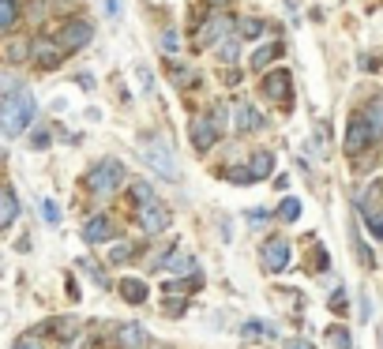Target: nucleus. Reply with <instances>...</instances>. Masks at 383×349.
<instances>
[{
    "label": "nucleus",
    "mask_w": 383,
    "mask_h": 349,
    "mask_svg": "<svg viewBox=\"0 0 383 349\" xmlns=\"http://www.w3.org/2000/svg\"><path fill=\"white\" fill-rule=\"evenodd\" d=\"M34 117H38V98L31 90L19 87V90L4 94V102H0V131H4L8 139L23 136V131L34 124Z\"/></svg>",
    "instance_id": "1"
},
{
    "label": "nucleus",
    "mask_w": 383,
    "mask_h": 349,
    "mask_svg": "<svg viewBox=\"0 0 383 349\" xmlns=\"http://www.w3.org/2000/svg\"><path fill=\"white\" fill-rule=\"evenodd\" d=\"M83 184H87V192H95V195H109L124 184V166L117 162V158H102V162H95L87 169Z\"/></svg>",
    "instance_id": "2"
},
{
    "label": "nucleus",
    "mask_w": 383,
    "mask_h": 349,
    "mask_svg": "<svg viewBox=\"0 0 383 349\" xmlns=\"http://www.w3.org/2000/svg\"><path fill=\"white\" fill-rule=\"evenodd\" d=\"M143 162H147L158 177L166 181H177V162H173V151L162 136H143Z\"/></svg>",
    "instance_id": "3"
},
{
    "label": "nucleus",
    "mask_w": 383,
    "mask_h": 349,
    "mask_svg": "<svg viewBox=\"0 0 383 349\" xmlns=\"http://www.w3.org/2000/svg\"><path fill=\"white\" fill-rule=\"evenodd\" d=\"M376 143V131L368 124V113H350V124H346V154H365L368 146Z\"/></svg>",
    "instance_id": "4"
},
{
    "label": "nucleus",
    "mask_w": 383,
    "mask_h": 349,
    "mask_svg": "<svg viewBox=\"0 0 383 349\" xmlns=\"http://www.w3.org/2000/svg\"><path fill=\"white\" fill-rule=\"evenodd\" d=\"M90 38H95V26H90L87 19H68V23L57 31V42H60L64 53H75V49L90 45Z\"/></svg>",
    "instance_id": "5"
},
{
    "label": "nucleus",
    "mask_w": 383,
    "mask_h": 349,
    "mask_svg": "<svg viewBox=\"0 0 383 349\" xmlns=\"http://www.w3.org/2000/svg\"><path fill=\"white\" fill-rule=\"evenodd\" d=\"M230 31H233V19L226 16V11H210V16L200 23V34H195V42H200L203 49H210V45H218Z\"/></svg>",
    "instance_id": "6"
},
{
    "label": "nucleus",
    "mask_w": 383,
    "mask_h": 349,
    "mask_svg": "<svg viewBox=\"0 0 383 349\" xmlns=\"http://www.w3.org/2000/svg\"><path fill=\"white\" fill-rule=\"evenodd\" d=\"M169 222H173V210H169L166 203H158V199H151V203L139 207V230L147 233V237L169 230Z\"/></svg>",
    "instance_id": "7"
},
{
    "label": "nucleus",
    "mask_w": 383,
    "mask_h": 349,
    "mask_svg": "<svg viewBox=\"0 0 383 349\" xmlns=\"http://www.w3.org/2000/svg\"><path fill=\"white\" fill-rule=\"evenodd\" d=\"M259 94H267L271 102H289V94H293V75H289L286 68H279V72H267L259 79Z\"/></svg>",
    "instance_id": "8"
},
{
    "label": "nucleus",
    "mask_w": 383,
    "mask_h": 349,
    "mask_svg": "<svg viewBox=\"0 0 383 349\" xmlns=\"http://www.w3.org/2000/svg\"><path fill=\"white\" fill-rule=\"evenodd\" d=\"M286 263H289V240L271 237L267 245H263V271H267V274H282Z\"/></svg>",
    "instance_id": "9"
},
{
    "label": "nucleus",
    "mask_w": 383,
    "mask_h": 349,
    "mask_svg": "<svg viewBox=\"0 0 383 349\" xmlns=\"http://www.w3.org/2000/svg\"><path fill=\"white\" fill-rule=\"evenodd\" d=\"M31 57H34V64H42V68H60L64 49H60L57 38H34V42H31Z\"/></svg>",
    "instance_id": "10"
},
{
    "label": "nucleus",
    "mask_w": 383,
    "mask_h": 349,
    "mask_svg": "<svg viewBox=\"0 0 383 349\" xmlns=\"http://www.w3.org/2000/svg\"><path fill=\"white\" fill-rule=\"evenodd\" d=\"M215 139H218V124H215L210 117H200V120L192 124V146H195L200 154H207L210 146H215Z\"/></svg>",
    "instance_id": "11"
},
{
    "label": "nucleus",
    "mask_w": 383,
    "mask_h": 349,
    "mask_svg": "<svg viewBox=\"0 0 383 349\" xmlns=\"http://www.w3.org/2000/svg\"><path fill=\"white\" fill-rule=\"evenodd\" d=\"M19 218V195L11 192V184H0V230L16 225Z\"/></svg>",
    "instance_id": "12"
},
{
    "label": "nucleus",
    "mask_w": 383,
    "mask_h": 349,
    "mask_svg": "<svg viewBox=\"0 0 383 349\" xmlns=\"http://www.w3.org/2000/svg\"><path fill=\"white\" fill-rule=\"evenodd\" d=\"M233 124H237V131H259L263 128V117L248 102H237L233 105Z\"/></svg>",
    "instance_id": "13"
},
{
    "label": "nucleus",
    "mask_w": 383,
    "mask_h": 349,
    "mask_svg": "<svg viewBox=\"0 0 383 349\" xmlns=\"http://www.w3.org/2000/svg\"><path fill=\"white\" fill-rule=\"evenodd\" d=\"M113 237V222L105 218V214H95L87 225H83V240L87 245H102V240H109Z\"/></svg>",
    "instance_id": "14"
},
{
    "label": "nucleus",
    "mask_w": 383,
    "mask_h": 349,
    "mask_svg": "<svg viewBox=\"0 0 383 349\" xmlns=\"http://www.w3.org/2000/svg\"><path fill=\"white\" fill-rule=\"evenodd\" d=\"M117 345L121 349H143L147 345V331H143V323H124L121 334H117Z\"/></svg>",
    "instance_id": "15"
},
{
    "label": "nucleus",
    "mask_w": 383,
    "mask_h": 349,
    "mask_svg": "<svg viewBox=\"0 0 383 349\" xmlns=\"http://www.w3.org/2000/svg\"><path fill=\"white\" fill-rule=\"evenodd\" d=\"M274 334H279V327H274V323H263V319H248V323L241 327V338H248V342H271L274 338Z\"/></svg>",
    "instance_id": "16"
},
{
    "label": "nucleus",
    "mask_w": 383,
    "mask_h": 349,
    "mask_svg": "<svg viewBox=\"0 0 383 349\" xmlns=\"http://www.w3.org/2000/svg\"><path fill=\"white\" fill-rule=\"evenodd\" d=\"M147 281H139V278H121V297L128 301V304H143L147 301Z\"/></svg>",
    "instance_id": "17"
},
{
    "label": "nucleus",
    "mask_w": 383,
    "mask_h": 349,
    "mask_svg": "<svg viewBox=\"0 0 383 349\" xmlns=\"http://www.w3.org/2000/svg\"><path fill=\"white\" fill-rule=\"evenodd\" d=\"M158 267H162V271H173V274H195V259L192 256H180V252H169Z\"/></svg>",
    "instance_id": "18"
},
{
    "label": "nucleus",
    "mask_w": 383,
    "mask_h": 349,
    "mask_svg": "<svg viewBox=\"0 0 383 349\" xmlns=\"http://www.w3.org/2000/svg\"><path fill=\"white\" fill-rule=\"evenodd\" d=\"M248 169H252V177H256V181L271 177V173H274V154H271V151H256V154H252V162H248Z\"/></svg>",
    "instance_id": "19"
},
{
    "label": "nucleus",
    "mask_w": 383,
    "mask_h": 349,
    "mask_svg": "<svg viewBox=\"0 0 383 349\" xmlns=\"http://www.w3.org/2000/svg\"><path fill=\"white\" fill-rule=\"evenodd\" d=\"M19 19V4L16 0H0V34H8Z\"/></svg>",
    "instance_id": "20"
},
{
    "label": "nucleus",
    "mask_w": 383,
    "mask_h": 349,
    "mask_svg": "<svg viewBox=\"0 0 383 349\" xmlns=\"http://www.w3.org/2000/svg\"><path fill=\"white\" fill-rule=\"evenodd\" d=\"M279 57H282V45H279V42H274V45H263V49H256V53H252V68H259V72H263L271 60H279Z\"/></svg>",
    "instance_id": "21"
},
{
    "label": "nucleus",
    "mask_w": 383,
    "mask_h": 349,
    "mask_svg": "<svg viewBox=\"0 0 383 349\" xmlns=\"http://www.w3.org/2000/svg\"><path fill=\"white\" fill-rule=\"evenodd\" d=\"M75 327H79L75 319H53V323H49V331L57 334L60 342H68V338H75Z\"/></svg>",
    "instance_id": "22"
},
{
    "label": "nucleus",
    "mask_w": 383,
    "mask_h": 349,
    "mask_svg": "<svg viewBox=\"0 0 383 349\" xmlns=\"http://www.w3.org/2000/svg\"><path fill=\"white\" fill-rule=\"evenodd\" d=\"M23 57H31V42H11V45H4V60L19 64Z\"/></svg>",
    "instance_id": "23"
},
{
    "label": "nucleus",
    "mask_w": 383,
    "mask_h": 349,
    "mask_svg": "<svg viewBox=\"0 0 383 349\" xmlns=\"http://www.w3.org/2000/svg\"><path fill=\"white\" fill-rule=\"evenodd\" d=\"M279 218H282V222H297V218H301V199H282Z\"/></svg>",
    "instance_id": "24"
},
{
    "label": "nucleus",
    "mask_w": 383,
    "mask_h": 349,
    "mask_svg": "<svg viewBox=\"0 0 383 349\" xmlns=\"http://www.w3.org/2000/svg\"><path fill=\"white\" fill-rule=\"evenodd\" d=\"M131 199H136L139 207H143V203H151V199H154V188H151L147 181H136V184H131Z\"/></svg>",
    "instance_id": "25"
},
{
    "label": "nucleus",
    "mask_w": 383,
    "mask_h": 349,
    "mask_svg": "<svg viewBox=\"0 0 383 349\" xmlns=\"http://www.w3.org/2000/svg\"><path fill=\"white\" fill-rule=\"evenodd\" d=\"M327 338H331V345H335V349H353L350 331H346V327H331V331H327Z\"/></svg>",
    "instance_id": "26"
},
{
    "label": "nucleus",
    "mask_w": 383,
    "mask_h": 349,
    "mask_svg": "<svg viewBox=\"0 0 383 349\" xmlns=\"http://www.w3.org/2000/svg\"><path fill=\"white\" fill-rule=\"evenodd\" d=\"M365 113H368V124H372V131H376V139H379V136H383V105L376 102V105H368Z\"/></svg>",
    "instance_id": "27"
},
{
    "label": "nucleus",
    "mask_w": 383,
    "mask_h": 349,
    "mask_svg": "<svg viewBox=\"0 0 383 349\" xmlns=\"http://www.w3.org/2000/svg\"><path fill=\"white\" fill-rule=\"evenodd\" d=\"M237 26H241V38H259L263 34V23L259 19H241Z\"/></svg>",
    "instance_id": "28"
},
{
    "label": "nucleus",
    "mask_w": 383,
    "mask_h": 349,
    "mask_svg": "<svg viewBox=\"0 0 383 349\" xmlns=\"http://www.w3.org/2000/svg\"><path fill=\"white\" fill-rule=\"evenodd\" d=\"M124 259H131V245H117V248H109V263H124Z\"/></svg>",
    "instance_id": "29"
},
{
    "label": "nucleus",
    "mask_w": 383,
    "mask_h": 349,
    "mask_svg": "<svg viewBox=\"0 0 383 349\" xmlns=\"http://www.w3.org/2000/svg\"><path fill=\"white\" fill-rule=\"evenodd\" d=\"M353 245H357V256H361V263H365V267H372V263H376V259H372V252H368V245L361 240V233H353Z\"/></svg>",
    "instance_id": "30"
},
{
    "label": "nucleus",
    "mask_w": 383,
    "mask_h": 349,
    "mask_svg": "<svg viewBox=\"0 0 383 349\" xmlns=\"http://www.w3.org/2000/svg\"><path fill=\"white\" fill-rule=\"evenodd\" d=\"M79 267H83V271H87L90 278H95L98 286H109V281H105V274H102V267H98V263H90V259H83V263H79Z\"/></svg>",
    "instance_id": "31"
},
{
    "label": "nucleus",
    "mask_w": 383,
    "mask_h": 349,
    "mask_svg": "<svg viewBox=\"0 0 383 349\" xmlns=\"http://www.w3.org/2000/svg\"><path fill=\"white\" fill-rule=\"evenodd\" d=\"M42 214H45V222H49V225H57V222H60V207L53 203V199H45V203H42Z\"/></svg>",
    "instance_id": "32"
},
{
    "label": "nucleus",
    "mask_w": 383,
    "mask_h": 349,
    "mask_svg": "<svg viewBox=\"0 0 383 349\" xmlns=\"http://www.w3.org/2000/svg\"><path fill=\"white\" fill-rule=\"evenodd\" d=\"M368 230H372L376 237H383V210H372V214H368Z\"/></svg>",
    "instance_id": "33"
},
{
    "label": "nucleus",
    "mask_w": 383,
    "mask_h": 349,
    "mask_svg": "<svg viewBox=\"0 0 383 349\" xmlns=\"http://www.w3.org/2000/svg\"><path fill=\"white\" fill-rule=\"evenodd\" d=\"M162 49H166V53H177V49H180V38H177L173 31H166V38H162Z\"/></svg>",
    "instance_id": "34"
},
{
    "label": "nucleus",
    "mask_w": 383,
    "mask_h": 349,
    "mask_svg": "<svg viewBox=\"0 0 383 349\" xmlns=\"http://www.w3.org/2000/svg\"><path fill=\"white\" fill-rule=\"evenodd\" d=\"M346 308H350V304H346V293H335V297H331V312H338V316H342Z\"/></svg>",
    "instance_id": "35"
},
{
    "label": "nucleus",
    "mask_w": 383,
    "mask_h": 349,
    "mask_svg": "<svg viewBox=\"0 0 383 349\" xmlns=\"http://www.w3.org/2000/svg\"><path fill=\"white\" fill-rule=\"evenodd\" d=\"M136 75H139V83H143V90L151 94V90H154V79H151V72H147V68H136Z\"/></svg>",
    "instance_id": "36"
},
{
    "label": "nucleus",
    "mask_w": 383,
    "mask_h": 349,
    "mask_svg": "<svg viewBox=\"0 0 383 349\" xmlns=\"http://www.w3.org/2000/svg\"><path fill=\"white\" fill-rule=\"evenodd\" d=\"M222 60H226V64H230V60H237V42H233V38H230L226 45H222Z\"/></svg>",
    "instance_id": "37"
},
{
    "label": "nucleus",
    "mask_w": 383,
    "mask_h": 349,
    "mask_svg": "<svg viewBox=\"0 0 383 349\" xmlns=\"http://www.w3.org/2000/svg\"><path fill=\"white\" fill-rule=\"evenodd\" d=\"M267 218H271L267 210H248V222H252V225H263V222H267Z\"/></svg>",
    "instance_id": "38"
},
{
    "label": "nucleus",
    "mask_w": 383,
    "mask_h": 349,
    "mask_svg": "<svg viewBox=\"0 0 383 349\" xmlns=\"http://www.w3.org/2000/svg\"><path fill=\"white\" fill-rule=\"evenodd\" d=\"M105 16H109V19L121 16V0H105Z\"/></svg>",
    "instance_id": "39"
},
{
    "label": "nucleus",
    "mask_w": 383,
    "mask_h": 349,
    "mask_svg": "<svg viewBox=\"0 0 383 349\" xmlns=\"http://www.w3.org/2000/svg\"><path fill=\"white\" fill-rule=\"evenodd\" d=\"M286 349H315V345H312V342H305V338H293Z\"/></svg>",
    "instance_id": "40"
},
{
    "label": "nucleus",
    "mask_w": 383,
    "mask_h": 349,
    "mask_svg": "<svg viewBox=\"0 0 383 349\" xmlns=\"http://www.w3.org/2000/svg\"><path fill=\"white\" fill-rule=\"evenodd\" d=\"M16 349H42V345H38L34 338H23V342H16Z\"/></svg>",
    "instance_id": "41"
},
{
    "label": "nucleus",
    "mask_w": 383,
    "mask_h": 349,
    "mask_svg": "<svg viewBox=\"0 0 383 349\" xmlns=\"http://www.w3.org/2000/svg\"><path fill=\"white\" fill-rule=\"evenodd\" d=\"M372 316V304H368V297H361V319Z\"/></svg>",
    "instance_id": "42"
},
{
    "label": "nucleus",
    "mask_w": 383,
    "mask_h": 349,
    "mask_svg": "<svg viewBox=\"0 0 383 349\" xmlns=\"http://www.w3.org/2000/svg\"><path fill=\"white\" fill-rule=\"evenodd\" d=\"M0 162H4V146H0Z\"/></svg>",
    "instance_id": "43"
}]
</instances>
